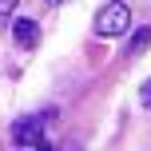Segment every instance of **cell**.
<instances>
[{
  "label": "cell",
  "mask_w": 151,
  "mask_h": 151,
  "mask_svg": "<svg viewBox=\"0 0 151 151\" xmlns=\"http://www.w3.org/2000/svg\"><path fill=\"white\" fill-rule=\"evenodd\" d=\"M127 28H131V8L123 0H111V4H104L96 12V32L99 36H123Z\"/></svg>",
  "instance_id": "1"
},
{
  "label": "cell",
  "mask_w": 151,
  "mask_h": 151,
  "mask_svg": "<svg viewBox=\"0 0 151 151\" xmlns=\"http://www.w3.org/2000/svg\"><path fill=\"white\" fill-rule=\"evenodd\" d=\"M12 36H16V44L32 48V44L40 40V24H36V20H24V16H20V20H12Z\"/></svg>",
  "instance_id": "2"
},
{
  "label": "cell",
  "mask_w": 151,
  "mask_h": 151,
  "mask_svg": "<svg viewBox=\"0 0 151 151\" xmlns=\"http://www.w3.org/2000/svg\"><path fill=\"white\" fill-rule=\"evenodd\" d=\"M12 135H16V143H40L44 131H40V119H20L12 127Z\"/></svg>",
  "instance_id": "3"
},
{
  "label": "cell",
  "mask_w": 151,
  "mask_h": 151,
  "mask_svg": "<svg viewBox=\"0 0 151 151\" xmlns=\"http://www.w3.org/2000/svg\"><path fill=\"white\" fill-rule=\"evenodd\" d=\"M147 44H151V28H139L135 36H131V52H135V56L147 52Z\"/></svg>",
  "instance_id": "4"
},
{
  "label": "cell",
  "mask_w": 151,
  "mask_h": 151,
  "mask_svg": "<svg viewBox=\"0 0 151 151\" xmlns=\"http://www.w3.org/2000/svg\"><path fill=\"white\" fill-rule=\"evenodd\" d=\"M16 4H20V0H0V24H4V20H8V12H12V8H16Z\"/></svg>",
  "instance_id": "5"
},
{
  "label": "cell",
  "mask_w": 151,
  "mask_h": 151,
  "mask_svg": "<svg viewBox=\"0 0 151 151\" xmlns=\"http://www.w3.org/2000/svg\"><path fill=\"white\" fill-rule=\"evenodd\" d=\"M139 104H143V107H151V80L139 88Z\"/></svg>",
  "instance_id": "6"
},
{
  "label": "cell",
  "mask_w": 151,
  "mask_h": 151,
  "mask_svg": "<svg viewBox=\"0 0 151 151\" xmlns=\"http://www.w3.org/2000/svg\"><path fill=\"white\" fill-rule=\"evenodd\" d=\"M48 4H60V0H48Z\"/></svg>",
  "instance_id": "7"
}]
</instances>
